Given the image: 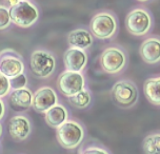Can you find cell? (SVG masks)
<instances>
[{
  "label": "cell",
  "mask_w": 160,
  "mask_h": 154,
  "mask_svg": "<svg viewBox=\"0 0 160 154\" xmlns=\"http://www.w3.org/2000/svg\"><path fill=\"white\" fill-rule=\"evenodd\" d=\"M8 134L16 142H22L27 141L33 131L31 119L27 115L20 114L10 118L8 124Z\"/></svg>",
  "instance_id": "cell-10"
},
{
  "label": "cell",
  "mask_w": 160,
  "mask_h": 154,
  "mask_svg": "<svg viewBox=\"0 0 160 154\" xmlns=\"http://www.w3.org/2000/svg\"><path fill=\"white\" fill-rule=\"evenodd\" d=\"M63 64L65 71L81 73L88 64L87 51L68 48L63 53Z\"/></svg>",
  "instance_id": "cell-12"
},
{
  "label": "cell",
  "mask_w": 160,
  "mask_h": 154,
  "mask_svg": "<svg viewBox=\"0 0 160 154\" xmlns=\"http://www.w3.org/2000/svg\"><path fill=\"white\" fill-rule=\"evenodd\" d=\"M5 112H7V109H5V104L3 101V99L0 98V121L3 119Z\"/></svg>",
  "instance_id": "cell-24"
},
{
  "label": "cell",
  "mask_w": 160,
  "mask_h": 154,
  "mask_svg": "<svg viewBox=\"0 0 160 154\" xmlns=\"http://www.w3.org/2000/svg\"><path fill=\"white\" fill-rule=\"evenodd\" d=\"M159 87H160V77H151L144 81L143 85V92L145 97L152 105L158 107L160 105V94H159Z\"/></svg>",
  "instance_id": "cell-17"
},
{
  "label": "cell",
  "mask_w": 160,
  "mask_h": 154,
  "mask_svg": "<svg viewBox=\"0 0 160 154\" xmlns=\"http://www.w3.org/2000/svg\"><path fill=\"white\" fill-rule=\"evenodd\" d=\"M2 133H3V127H2V125L0 124V137L2 136Z\"/></svg>",
  "instance_id": "cell-25"
},
{
  "label": "cell",
  "mask_w": 160,
  "mask_h": 154,
  "mask_svg": "<svg viewBox=\"0 0 160 154\" xmlns=\"http://www.w3.org/2000/svg\"><path fill=\"white\" fill-rule=\"evenodd\" d=\"M67 40L70 48H75V49L85 51L93 45L94 37L87 28H79L72 30L68 34Z\"/></svg>",
  "instance_id": "cell-15"
},
{
  "label": "cell",
  "mask_w": 160,
  "mask_h": 154,
  "mask_svg": "<svg viewBox=\"0 0 160 154\" xmlns=\"http://www.w3.org/2000/svg\"><path fill=\"white\" fill-rule=\"evenodd\" d=\"M56 57L48 50L36 49L30 57V68L32 73L38 78H48L56 70Z\"/></svg>",
  "instance_id": "cell-7"
},
{
  "label": "cell",
  "mask_w": 160,
  "mask_h": 154,
  "mask_svg": "<svg viewBox=\"0 0 160 154\" xmlns=\"http://www.w3.org/2000/svg\"><path fill=\"white\" fill-rule=\"evenodd\" d=\"M111 98L120 109H131L138 101V88L130 79H120L111 89Z\"/></svg>",
  "instance_id": "cell-3"
},
{
  "label": "cell",
  "mask_w": 160,
  "mask_h": 154,
  "mask_svg": "<svg viewBox=\"0 0 160 154\" xmlns=\"http://www.w3.org/2000/svg\"><path fill=\"white\" fill-rule=\"evenodd\" d=\"M154 19L150 10L143 7L133 8L125 17V28L134 36H144L153 28Z\"/></svg>",
  "instance_id": "cell-6"
},
{
  "label": "cell",
  "mask_w": 160,
  "mask_h": 154,
  "mask_svg": "<svg viewBox=\"0 0 160 154\" xmlns=\"http://www.w3.org/2000/svg\"><path fill=\"white\" fill-rule=\"evenodd\" d=\"M118 18L116 14L108 10L95 13L90 21V33L99 40L112 39L118 32Z\"/></svg>",
  "instance_id": "cell-1"
},
{
  "label": "cell",
  "mask_w": 160,
  "mask_h": 154,
  "mask_svg": "<svg viewBox=\"0 0 160 154\" xmlns=\"http://www.w3.org/2000/svg\"><path fill=\"white\" fill-rule=\"evenodd\" d=\"M68 100L74 108L83 110V109H87V108H88L91 105L92 100H93V96H92L91 91L85 88L84 90L80 91L79 93L71 96V97H68Z\"/></svg>",
  "instance_id": "cell-18"
},
{
  "label": "cell",
  "mask_w": 160,
  "mask_h": 154,
  "mask_svg": "<svg viewBox=\"0 0 160 154\" xmlns=\"http://www.w3.org/2000/svg\"><path fill=\"white\" fill-rule=\"evenodd\" d=\"M8 80H10L11 91L24 89L28 85V77L25 75V73L20 74V75L13 77V78H10Z\"/></svg>",
  "instance_id": "cell-21"
},
{
  "label": "cell",
  "mask_w": 160,
  "mask_h": 154,
  "mask_svg": "<svg viewBox=\"0 0 160 154\" xmlns=\"http://www.w3.org/2000/svg\"><path fill=\"white\" fill-rule=\"evenodd\" d=\"M142 60L148 64H157L160 61V39L157 36L148 37L139 48Z\"/></svg>",
  "instance_id": "cell-13"
},
{
  "label": "cell",
  "mask_w": 160,
  "mask_h": 154,
  "mask_svg": "<svg viewBox=\"0 0 160 154\" xmlns=\"http://www.w3.org/2000/svg\"><path fill=\"white\" fill-rule=\"evenodd\" d=\"M78 154H112L108 148L99 144L84 145L79 149Z\"/></svg>",
  "instance_id": "cell-20"
},
{
  "label": "cell",
  "mask_w": 160,
  "mask_h": 154,
  "mask_svg": "<svg viewBox=\"0 0 160 154\" xmlns=\"http://www.w3.org/2000/svg\"><path fill=\"white\" fill-rule=\"evenodd\" d=\"M8 12L12 23L20 28H30L38 21L39 8L32 1L28 0H17L11 1Z\"/></svg>",
  "instance_id": "cell-2"
},
{
  "label": "cell",
  "mask_w": 160,
  "mask_h": 154,
  "mask_svg": "<svg viewBox=\"0 0 160 154\" xmlns=\"http://www.w3.org/2000/svg\"><path fill=\"white\" fill-rule=\"evenodd\" d=\"M12 21H11L10 12L7 5L0 4V31H4L11 27Z\"/></svg>",
  "instance_id": "cell-22"
},
{
  "label": "cell",
  "mask_w": 160,
  "mask_h": 154,
  "mask_svg": "<svg viewBox=\"0 0 160 154\" xmlns=\"http://www.w3.org/2000/svg\"><path fill=\"white\" fill-rule=\"evenodd\" d=\"M33 92L28 88L11 91L8 94V104L16 112H24L32 108Z\"/></svg>",
  "instance_id": "cell-14"
},
{
  "label": "cell",
  "mask_w": 160,
  "mask_h": 154,
  "mask_svg": "<svg viewBox=\"0 0 160 154\" xmlns=\"http://www.w3.org/2000/svg\"><path fill=\"white\" fill-rule=\"evenodd\" d=\"M24 71L25 64L21 54L11 48L0 51V74L10 79L23 74Z\"/></svg>",
  "instance_id": "cell-8"
},
{
  "label": "cell",
  "mask_w": 160,
  "mask_h": 154,
  "mask_svg": "<svg viewBox=\"0 0 160 154\" xmlns=\"http://www.w3.org/2000/svg\"><path fill=\"white\" fill-rule=\"evenodd\" d=\"M99 62L104 73L117 75L127 68L128 53L120 45H110L102 51Z\"/></svg>",
  "instance_id": "cell-4"
},
{
  "label": "cell",
  "mask_w": 160,
  "mask_h": 154,
  "mask_svg": "<svg viewBox=\"0 0 160 154\" xmlns=\"http://www.w3.org/2000/svg\"><path fill=\"white\" fill-rule=\"evenodd\" d=\"M142 149L145 154H160V134L158 131L145 136L142 141Z\"/></svg>",
  "instance_id": "cell-19"
},
{
  "label": "cell",
  "mask_w": 160,
  "mask_h": 154,
  "mask_svg": "<svg viewBox=\"0 0 160 154\" xmlns=\"http://www.w3.org/2000/svg\"><path fill=\"white\" fill-rule=\"evenodd\" d=\"M68 118H70L68 110L59 102L44 113L45 122L48 124V126L54 128V129H58L61 125L68 121Z\"/></svg>",
  "instance_id": "cell-16"
},
{
  "label": "cell",
  "mask_w": 160,
  "mask_h": 154,
  "mask_svg": "<svg viewBox=\"0 0 160 154\" xmlns=\"http://www.w3.org/2000/svg\"><path fill=\"white\" fill-rule=\"evenodd\" d=\"M11 92V87H10V80L8 77L0 74V98H3L5 96H8Z\"/></svg>",
  "instance_id": "cell-23"
},
{
  "label": "cell",
  "mask_w": 160,
  "mask_h": 154,
  "mask_svg": "<svg viewBox=\"0 0 160 154\" xmlns=\"http://www.w3.org/2000/svg\"><path fill=\"white\" fill-rule=\"evenodd\" d=\"M57 88L64 96L71 97L87 88V80L82 73L63 71L57 79Z\"/></svg>",
  "instance_id": "cell-9"
},
{
  "label": "cell",
  "mask_w": 160,
  "mask_h": 154,
  "mask_svg": "<svg viewBox=\"0 0 160 154\" xmlns=\"http://www.w3.org/2000/svg\"><path fill=\"white\" fill-rule=\"evenodd\" d=\"M84 128L78 121L68 119L58 129H56V138L58 144L67 150L77 149L84 141Z\"/></svg>",
  "instance_id": "cell-5"
},
{
  "label": "cell",
  "mask_w": 160,
  "mask_h": 154,
  "mask_svg": "<svg viewBox=\"0 0 160 154\" xmlns=\"http://www.w3.org/2000/svg\"><path fill=\"white\" fill-rule=\"evenodd\" d=\"M59 102L58 95L56 91L51 87H41L33 94L32 108L36 112L44 114L48 110Z\"/></svg>",
  "instance_id": "cell-11"
}]
</instances>
